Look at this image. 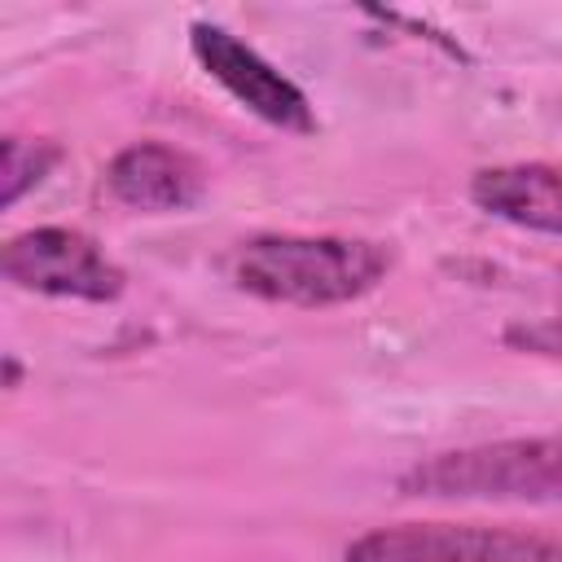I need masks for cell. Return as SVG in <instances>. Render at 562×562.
Masks as SVG:
<instances>
[{
  "label": "cell",
  "mask_w": 562,
  "mask_h": 562,
  "mask_svg": "<svg viewBox=\"0 0 562 562\" xmlns=\"http://www.w3.org/2000/svg\"><path fill=\"white\" fill-rule=\"evenodd\" d=\"M386 272L391 250L382 241L338 233H259L228 255L237 290L290 307H338L364 299Z\"/></svg>",
  "instance_id": "obj_1"
},
{
  "label": "cell",
  "mask_w": 562,
  "mask_h": 562,
  "mask_svg": "<svg viewBox=\"0 0 562 562\" xmlns=\"http://www.w3.org/2000/svg\"><path fill=\"white\" fill-rule=\"evenodd\" d=\"M400 492L417 501L562 505V435L496 439L435 452L400 474Z\"/></svg>",
  "instance_id": "obj_2"
},
{
  "label": "cell",
  "mask_w": 562,
  "mask_h": 562,
  "mask_svg": "<svg viewBox=\"0 0 562 562\" xmlns=\"http://www.w3.org/2000/svg\"><path fill=\"white\" fill-rule=\"evenodd\" d=\"M342 562H562V531L509 522H386L356 536Z\"/></svg>",
  "instance_id": "obj_3"
},
{
  "label": "cell",
  "mask_w": 562,
  "mask_h": 562,
  "mask_svg": "<svg viewBox=\"0 0 562 562\" xmlns=\"http://www.w3.org/2000/svg\"><path fill=\"white\" fill-rule=\"evenodd\" d=\"M0 272L18 290L53 294V299H83V303H114L127 290V272L79 228H26L4 241Z\"/></svg>",
  "instance_id": "obj_4"
},
{
  "label": "cell",
  "mask_w": 562,
  "mask_h": 562,
  "mask_svg": "<svg viewBox=\"0 0 562 562\" xmlns=\"http://www.w3.org/2000/svg\"><path fill=\"white\" fill-rule=\"evenodd\" d=\"M189 48H193L198 66L241 110H250L268 127H281V132H294V136H312L316 132V114H312V101L303 97V88L294 79H285L272 61H263L233 31H224L215 22H193L189 26Z\"/></svg>",
  "instance_id": "obj_5"
},
{
  "label": "cell",
  "mask_w": 562,
  "mask_h": 562,
  "mask_svg": "<svg viewBox=\"0 0 562 562\" xmlns=\"http://www.w3.org/2000/svg\"><path fill=\"white\" fill-rule=\"evenodd\" d=\"M105 189L127 211L171 215V211H189L206 193V171L193 154H184L176 145L136 140V145H127L110 158Z\"/></svg>",
  "instance_id": "obj_6"
},
{
  "label": "cell",
  "mask_w": 562,
  "mask_h": 562,
  "mask_svg": "<svg viewBox=\"0 0 562 562\" xmlns=\"http://www.w3.org/2000/svg\"><path fill=\"white\" fill-rule=\"evenodd\" d=\"M470 202L505 224L562 237V167L549 162L483 167L470 180Z\"/></svg>",
  "instance_id": "obj_7"
},
{
  "label": "cell",
  "mask_w": 562,
  "mask_h": 562,
  "mask_svg": "<svg viewBox=\"0 0 562 562\" xmlns=\"http://www.w3.org/2000/svg\"><path fill=\"white\" fill-rule=\"evenodd\" d=\"M57 162H61V145H53V140H26V136H4V145H0V180H4L0 202L13 206Z\"/></svg>",
  "instance_id": "obj_8"
}]
</instances>
